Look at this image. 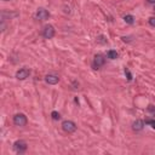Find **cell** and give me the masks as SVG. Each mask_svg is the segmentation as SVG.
Masks as SVG:
<instances>
[{
  "instance_id": "cell-1",
  "label": "cell",
  "mask_w": 155,
  "mask_h": 155,
  "mask_svg": "<svg viewBox=\"0 0 155 155\" xmlns=\"http://www.w3.org/2000/svg\"><path fill=\"white\" fill-rule=\"evenodd\" d=\"M62 128L64 132L67 133H73L76 131V125L74 121H70V120H66L62 122Z\"/></svg>"
},
{
  "instance_id": "cell-2",
  "label": "cell",
  "mask_w": 155,
  "mask_h": 155,
  "mask_svg": "<svg viewBox=\"0 0 155 155\" xmlns=\"http://www.w3.org/2000/svg\"><path fill=\"white\" fill-rule=\"evenodd\" d=\"M27 122H28L27 116H25L24 114H16V115L14 116V124H15L16 126L23 127V126L27 125Z\"/></svg>"
},
{
  "instance_id": "cell-3",
  "label": "cell",
  "mask_w": 155,
  "mask_h": 155,
  "mask_svg": "<svg viewBox=\"0 0 155 155\" xmlns=\"http://www.w3.org/2000/svg\"><path fill=\"white\" fill-rule=\"evenodd\" d=\"M55 34H56V30L54 28V25L47 24V25H45V27H44V29H43V36L45 39H52L55 36Z\"/></svg>"
},
{
  "instance_id": "cell-4",
  "label": "cell",
  "mask_w": 155,
  "mask_h": 155,
  "mask_svg": "<svg viewBox=\"0 0 155 155\" xmlns=\"http://www.w3.org/2000/svg\"><path fill=\"white\" fill-rule=\"evenodd\" d=\"M106 63V58L103 55H96L95 58H93V62H92V67L93 69H99L101 67L104 66Z\"/></svg>"
},
{
  "instance_id": "cell-5",
  "label": "cell",
  "mask_w": 155,
  "mask_h": 155,
  "mask_svg": "<svg viewBox=\"0 0 155 155\" xmlns=\"http://www.w3.org/2000/svg\"><path fill=\"white\" fill-rule=\"evenodd\" d=\"M27 143H25L24 141H16L15 143H14V149H15V151L16 153H18V154H22V153H24L25 150H27Z\"/></svg>"
},
{
  "instance_id": "cell-6",
  "label": "cell",
  "mask_w": 155,
  "mask_h": 155,
  "mask_svg": "<svg viewBox=\"0 0 155 155\" xmlns=\"http://www.w3.org/2000/svg\"><path fill=\"white\" fill-rule=\"evenodd\" d=\"M35 17H36V20L46 21V20H49V17H50V12H49L47 10H45V9L40 7V9H38L36 14H35Z\"/></svg>"
},
{
  "instance_id": "cell-7",
  "label": "cell",
  "mask_w": 155,
  "mask_h": 155,
  "mask_svg": "<svg viewBox=\"0 0 155 155\" xmlns=\"http://www.w3.org/2000/svg\"><path fill=\"white\" fill-rule=\"evenodd\" d=\"M29 74H30V70L28 68H22V69L17 70L16 78L18 80H24V79H27V78L29 76Z\"/></svg>"
},
{
  "instance_id": "cell-8",
  "label": "cell",
  "mask_w": 155,
  "mask_h": 155,
  "mask_svg": "<svg viewBox=\"0 0 155 155\" xmlns=\"http://www.w3.org/2000/svg\"><path fill=\"white\" fill-rule=\"evenodd\" d=\"M45 81L49 85H56L59 81V78H58V75H55V74H47L45 76Z\"/></svg>"
},
{
  "instance_id": "cell-9",
  "label": "cell",
  "mask_w": 155,
  "mask_h": 155,
  "mask_svg": "<svg viewBox=\"0 0 155 155\" xmlns=\"http://www.w3.org/2000/svg\"><path fill=\"white\" fill-rule=\"evenodd\" d=\"M143 127H144V121H142V120H136L132 124V130L136 131V132L142 131V130H143Z\"/></svg>"
},
{
  "instance_id": "cell-10",
  "label": "cell",
  "mask_w": 155,
  "mask_h": 155,
  "mask_svg": "<svg viewBox=\"0 0 155 155\" xmlns=\"http://www.w3.org/2000/svg\"><path fill=\"white\" fill-rule=\"evenodd\" d=\"M107 57L109 59H116V58H118V52H116L115 50H109L108 54H107Z\"/></svg>"
},
{
  "instance_id": "cell-11",
  "label": "cell",
  "mask_w": 155,
  "mask_h": 155,
  "mask_svg": "<svg viewBox=\"0 0 155 155\" xmlns=\"http://www.w3.org/2000/svg\"><path fill=\"white\" fill-rule=\"evenodd\" d=\"M124 21L127 24H133L135 23V17L132 15H126V16H124Z\"/></svg>"
},
{
  "instance_id": "cell-12",
  "label": "cell",
  "mask_w": 155,
  "mask_h": 155,
  "mask_svg": "<svg viewBox=\"0 0 155 155\" xmlns=\"http://www.w3.org/2000/svg\"><path fill=\"white\" fill-rule=\"evenodd\" d=\"M51 118H52L54 120H59V119H61V114H59L58 112L54 110L52 113H51Z\"/></svg>"
},
{
  "instance_id": "cell-13",
  "label": "cell",
  "mask_w": 155,
  "mask_h": 155,
  "mask_svg": "<svg viewBox=\"0 0 155 155\" xmlns=\"http://www.w3.org/2000/svg\"><path fill=\"white\" fill-rule=\"evenodd\" d=\"M125 74H126V76H127V80L131 81V80H132V74H131V72L128 70L127 68H125Z\"/></svg>"
},
{
  "instance_id": "cell-14",
  "label": "cell",
  "mask_w": 155,
  "mask_h": 155,
  "mask_svg": "<svg viewBox=\"0 0 155 155\" xmlns=\"http://www.w3.org/2000/svg\"><path fill=\"white\" fill-rule=\"evenodd\" d=\"M146 124L147 125H150L154 130H155V120H153V119H148V120H146Z\"/></svg>"
},
{
  "instance_id": "cell-15",
  "label": "cell",
  "mask_w": 155,
  "mask_h": 155,
  "mask_svg": "<svg viewBox=\"0 0 155 155\" xmlns=\"http://www.w3.org/2000/svg\"><path fill=\"white\" fill-rule=\"evenodd\" d=\"M149 24L151 27H155V17H150L149 18Z\"/></svg>"
},
{
  "instance_id": "cell-16",
  "label": "cell",
  "mask_w": 155,
  "mask_h": 155,
  "mask_svg": "<svg viewBox=\"0 0 155 155\" xmlns=\"http://www.w3.org/2000/svg\"><path fill=\"white\" fill-rule=\"evenodd\" d=\"M148 112H150L151 114H155V107L154 106H149L148 107Z\"/></svg>"
},
{
  "instance_id": "cell-17",
  "label": "cell",
  "mask_w": 155,
  "mask_h": 155,
  "mask_svg": "<svg viewBox=\"0 0 155 155\" xmlns=\"http://www.w3.org/2000/svg\"><path fill=\"white\" fill-rule=\"evenodd\" d=\"M103 39H104V36H103V35H101V36L97 39V41H98V43H106L107 40H103Z\"/></svg>"
},
{
  "instance_id": "cell-18",
  "label": "cell",
  "mask_w": 155,
  "mask_h": 155,
  "mask_svg": "<svg viewBox=\"0 0 155 155\" xmlns=\"http://www.w3.org/2000/svg\"><path fill=\"white\" fill-rule=\"evenodd\" d=\"M73 88L74 90H78V88H79V83H76V81H73Z\"/></svg>"
},
{
  "instance_id": "cell-19",
  "label": "cell",
  "mask_w": 155,
  "mask_h": 155,
  "mask_svg": "<svg viewBox=\"0 0 155 155\" xmlns=\"http://www.w3.org/2000/svg\"><path fill=\"white\" fill-rule=\"evenodd\" d=\"M148 4H151V5H155V0H147Z\"/></svg>"
},
{
  "instance_id": "cell-20",
  "label": "cell",
  "mask_w": 155,
  "mask_h": 155,
  "mask_svg": "<svg viewBox=\"0 0 155 155\" xmlns=\"http://www.w3.org/2000/svg\"><path fill=\"white\" fill-rule=\"evenodd\" d=\"M4 1H10V0H4Z\"/></svg>"
}]
</instances>
